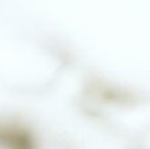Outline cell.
<instances>
[{
    "label": "cell",
    "mask_w": 150,
    "mask_h": 149,
    "mask_svg": "<svg viewBox=\"0 0 150 149\" xmlns=\"http://www.w3.org/2000/svg\"><path fill=\"white\" fill-rule=\"evenodd\" d=\"M0 149H29V143L17 129L0 126Z\"/></svg>",
    "instance_id": "1"
}]
</instances>
